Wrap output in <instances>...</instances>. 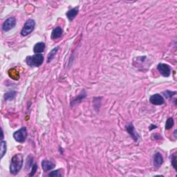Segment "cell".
<instances>
[{
	"label": "cell",
	"mask_w": 177,
	"mask_h": 177,
	"mask_svg": "<svg viewBox=\"0 0 177 177\" xmlns=\"http://www.w3.org/2000/svg\"><path fill=\"white\" fill-rule=\"evenodd\" d=\"M149 101L152 105H162L165 103L163 96L158 93L154 94V95L150 97Z\"/></svg>",
	"instance_id": "7"
},
{
	"label": "cell",
	"mask_w": 177,
	"mask_h": 177,
	"mask_svg": "<svg viewBox=\"0 0 177 177\" xmlns=\"http://www.w3.org/2000/svg\"><path fill=\"white\" fill-rule=\"evenodd\" d=\"M37 169H38L37 164H34V165H33L32 170H31V173L29 174V176H33L35 175V172H37Z\"/></svg>",
	"instance_id": "21"
},
{
	"label": "cell",
	"mask_w": 177,
	"mask_h": 177,
	"mask_svg": "<svg viewBox=\"0 0 177 177\" xmlns=\"http://www.w3.org/2000/svg\"><path fill=\"white\" fill-rule=\"evenodd\" d=\"M174 119L172 118H169L168 120L166 121V129H170L172 127L174 126Z\"/></svg>",
	"instance_id": "18"
},
{
	"label": "cell",
	"mask_w": 177,
	"mask_h": 177,
	"mask_svg": "<svg viewBox=\"0 0 177 177\" xmlns=\"http://www.w3.org/2000/svg\"><path fill=\"white\" fill-rule=\"evenodd\" d=\"M85 97H86V93L83 91L76 98H75L74 100H73V101L71 102V106H72V105H76V104H77V103H80V102L83 100V99L85 98Z\"/></svg>",
	"instance_id": "15"
},
{
	"label": "cell",
	"mask_w": 177,
	"mask_h": 177,
	"mask_svg": "<svg viewBox=\"0 0 177 177\" xmlns=\"http://www.w3.org/2000/svg\"><path fill=\"white\" fill-rule=\"evenodd\" d=\"M48 176H61L62 174L60 173V169H57L55 171H53L51 172L48 174Z\"/></svg>",
	"instance_id": "20"
},
{
	"label": "cell",
	"mask_w": 177,
	"mask_h": 177,
	"mask_svg": "<svg viewBox=\"0 0 177 177\" xmlns=\"http://www.w3.org/2000/svg\"><path fill=\"white\" fill-rule=\"evenodd\" d=\"M176 93V91H171L169 90H167L163 92V96L166 97V98H171L172 97H173Z\"/></svg>",
	"instance_id": "19"
},
{
	"label": "cell",
	"mask_w": 177,
	"mask_h": 177,
	"mask_svg": "<svg viewBox=\"0 0 177 177\" xmlns=\"http://www.w3.org/2000/svg\"><path fill=\"white\" fill-rule=\"evenodd\" d=\"M35 26V20H33L32 19H29L26 21V23L24 24L22 29L21 31V35L25 37L27 36L29 34H31L33 32Z\"/></svg>",
	"instance_id": "3"
},
{
	"label": "cell",
	"mask_w": 177,
	"mask_h": 177,
	"mask_svg": "<svg viewBox=\"0 0 177 177\" xmlns=\"http://www.w3.org/2000/svg\"><path fill=\"white\" fill-rule=\"evenodd\" d=\"M63 30L60 26H57L52 31L51 33V39L52 40H56V39L60 38L62 35Z\"/></svg>",
	"instance_id": "11"
},
{
	"label": "cell",
	"mask_w": 177,
	"mask_h": 177,
	"mask_svg": "<svg viewBox=\"0 0 177 177\" xmlns=\"http://www.w3.org/2000/svg\"><path fill=\"white\" fill-rule=\"evenodd\" d=\"M45 49V44L44 42H38L33 47V51L35 52L36 54H39L44 52Z\"/></svg>",
	"instance_id": "13"
},
{
	"label": "cell",
	"mask_w": 177,
	"mask_h": 177,
	"mask_svg": "<svg viewBox=\"0 0 177 177\" xmlns=\"http://www.w3.org/2000/svg\"><path fill=\"white\" fill-rule=\"evenodd\" d=\"M27 129L25 127H22L14 133L13 138L15 140V141L21 143L25 142L26 138H27Z\"/></svg>",
	"instance_id": "4"
},
{
	"label": "cell",
	"mask_w": 177,
	"mask_h": 177,
	"mask_svg": "<svg viewBox=\"0 0 177 177\" xmlns=\"http://www.w3.org/2000/svg\"><path fill=\"white\" fill-rule=\"evenodd\" d=\"M16 25V19L13 17L8 18L4 21V22L2 24V31L4 32H7L13 28Z\"/></svg>",
	"instance_id": "5"
},
{
	"label": "cell",
	"mask_w": 177,
	"mask_h": 177,
	"mask_svg": "<svg viewBox=\"0 0 177 177\" xmlns=\"http://www.w3.org/2000/svg\"><path fill=\"white\" fill-rule=\"evenodd\" d=\"M172 165L173 168H174L175 170H176V156L175 154H174V156L172 158Z\"/></svg>",
	"instance_id": "22"
},
{
	"label": "cell",
	"mask_w": 177,
	"mask_h": 177,
	"mask_svg": "<svg viewBox=\"0 0 177 177\" xmlns=\"http://www.w3.org/2000/svg\"><path fill=\"white\" fill-rule=\"evenodd\" d=\"M126 130L129 133V134L132 136V138L134 139L135 141H138L139 139V136L136 132L135 128L132 123H129V124L126 125Z\"/></svg>",
	"instance_id": "8"
},
{
	"label": "cell",
	"mask_w": 177,
	"mask_h": 177,
	"mask_svg": "<svg viewBox=\"0 0 177 177\" xmlns=\"http://www.w3.org/2000/svg\"><path fill=\"white\" fill-rule=\"evenodd\" d=\"M55 164L52 161H48V160H43L42 162V168L44 172L51 170L55 168Z\"/></svg>",
	"instance_id": "10"
},
{
	"label": "cell",
	"mask_w": 177,
	"mask_h": 177,
	"mask_svg": "<svg viewBox=\"0 0 177 177\" xmlns=\"http://www.w3.org/2000/svg\"><path fill=\"white\" fill-rule=\"evenodd\" d=\"M163 163V156L161 153L157 152V153L154 155V161L153 164L155 168H159L161 167V166Z\"/></svg>",
	"instance_id": "9"
},
{
	"label": "cell",
	"mask_w": 177,
	"mask_h": 177,
	"mask_svg": "<svg viewBox=\"0 0 177 177\" xmlns=\"http://www.w3.org/2000/svg\"><path fill=\"white\" fill-rule=\"evenodd\" d=\"M16 95L17 92L15 91H10L4 94V98L6 101H11L14 100Z\"/></svg>",
	"instance_id": "14"
},
{
	"label": "cell",
	"mask_w": 177,
	"mask_h": 177,
	"mask_svg": "<svg viewBox=\"0 0 177 177\" xmlns=\"http://www.w3.org/2000/svg\"><path fill=\"white\" fill-rule=\"evenodd\" d=\"M23 156L21 154H17L12 157L10 164V172L15 174H18L23 166Z\"/></svg>",
	"instance_id": "1"
},
{
	"label": "cell",
	"mask_w": 177,
	"mask_h": 177,
	"mask_svg": "<svg viewBox=\"0 0 177 177\" xmlns=\"http://www.w3.org/2000/svg\"><path fill=\"white\" fill-rule=\"evenodd\" d=\"M58 49H59V47H55L54 48H53V49L51 50V51L48 53V57H47V62H51V60L55 57V55H56V53H57Z\"/></svg>",
	"instance_id": "16"
},
{
	"label": "cell",
	"mask_w": 177,
	"mask_h": 177,
	"mask_svg": "<svg viewBox=\"0 0 177 177\" xmlns=\"http://www.w3.org/2000/svg\"><path fill=\"white\" fill-rule=\"evenodd\" d=\"M78 11H79L78 7H75V8H74L70 9L69 11L67 12L66 15H67V18L69 19V21L74 20V18L76 17L77 14L78 13Z\"/></svg>",
	"instance_id": "12"
},
{
	"label": "cell",
	"mask_w": 177,
	"mask_h": 177,
	"mask_svg": "<svg viewBox=\"0 0 177 177\" xmlns=\"http://www.w3.org/2000/svg\"><path fill=\"white\" fill-rule=\"evenodd\" d=\"M6 149H7L6 142L4 141V140H2L1 141V158L2 159L4 157V154L6 153Z\"/></svg>",
	"instance_id": "17"
},
{
	"label": "cell",
	"mask_w": 177,
	"mask_h": 177,
	"mask_svg": "<svg viewBox=\"0 0 177 177\" xmlns=\"http://www.w3.org/2000/svg\"><path fill=\"white\" fill-rule=\"evenodd\" d=\"M44 56L41 54H35L32 56H28L26 58V62L31 67H39L42 64Z\"/></svg>",
	"instance_id": "2"
},
{
	"label": "cell",
	"mask_w": 177,
	"mask_h": 177,
	"mask_svg": "<svg viewBox=\"0 0 177 177\" xmlns=\"http://www.w3.org/2000/svg\"><path fill=\"white\" fill-rule=\"evenodd\" d=\"M157 69L162 76L164 77H169L171 74V69L168 64L160 63L157 66Z\"/></svg>",
	"instance_id": "6"
}]
</instances>
